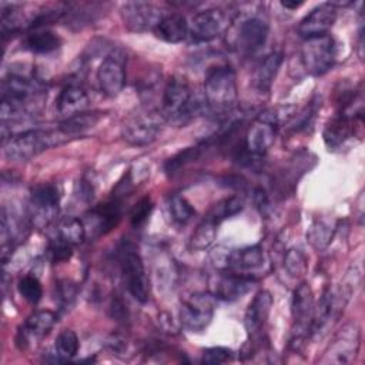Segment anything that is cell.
Returning a JSON list of instances; mask_svg holds the SVG:
<instances>
[{"label":"cell","mask_w":365,"mask_h":365,"mask_svg":"<svg viewBox=\"0 0 365 365\" xmlns=\"http://www.w3.org/2000/svg\"><path fill=\"white\" fill-rule=\"evenodd\" d=\"M67 138L68 137H66L58 128H30L14 134L7 143H4V155L10 161H29L40 153L64 143Z\"/></svg>","instance_id":"obj_1"},{"label":"cell","mask_w":365,"mask_h":365,"mask_svg":"<svg viewBox=\"0 0 365 365\" xmlns=\"http://www.w3.org/2000/svg\"><path fill=\"white\" fill-rule=\"evenodd\" d=\"M198 108L200 103L192 101V93L188 81L181 76L171 77L164 87L161 100L160 113L164 120L184 124L197 113Z\"/></svg>","instance_id":"obj_2"},{"label":"cell","mask_w":365,"mask_h":365,"mask_svg":"<svg viewBox=\"0 0 365 365\" xmlns=\"http://www.w3.org/2000/svg\"><path fill=\"white\" fill-rule=\"evenodd\" d=\"M204 100L212 110H227L237 100V80L234 70L227 66L211 67L204 78Z\"/></svg>","instance_id":"obj_3"},{"label":"cell","mask_w":365,"mask_h":365,"mask_svg":"<svg viewBox=\"0 0 365 365\" xmlns=\"http://www.w3.org/2000/svg\"><path fill=\"white\" fill-rule=\"evenodd\" d=\"M118 264L130 295L144 304L150 297V281L144 269L143 258L131 242H123L118 250Z\"/></svg>","instance_id":"obj_4"},{"label":"cell","mask_w":365,"mask_h":365,"mask_svg":"<svg viewBox=\"0 0 365 365\" xmlns=\"http://www.w3.org/2000/svg\"><path fill=\"white\" fill-rule=\"evenodd\" d=\"M277 135V115L271 113L261 114L248 128L244 140L242 155L255 161L262 158L272 147Z\"/></svg>","instance_id":"obj_5"},{"label":"cell","mask_w":365,"mask_h":365,"mask_svg":"<svg viewBox=\"0 0 365 365\" xmlns=\"http://www.w3.org/2000/svg\"><path fill=\"white\" fill-rule=\"evenodd\" d=\"M164 117L155 111H141L131 115L123 125L121 135L125 143L135 147L148 145L161 133Z\"/></svg>","instance_id":"obj_6"},{"label":"cell","mask_w":365,"mask_h":365,"mask_svg":"<svg viewBox=\"0 0 365 365\" xmlns=\"http://www.w3.org/2000/svg\"><path fill=\"white\" fill-rule=\"evenodd\" d=\"M127 56L124 50H111L100 63L97 68V83L100 91L107 97H115L125 86L127 77Z\"/></svg>","instance_id":"obj_7"},{"label":"cell","mask_w":365,"mask_h":365,"mask_svg":"<svg viewBox=\"0 0 365 365\" xmlns=\"http://www.w3.org/2000/svg\"><path fill=\"white\" fill-rule=\"evenodd\" d=\"M214 311L215 297L207 292H195L181 304V325L191 332H201L212 321Z\"/></svg>","instance_id":"obj_8"},{"label":"cell","mask_w":365,"mask_h":365,"mask_svg":"<svg viewBox=\"0 0 365 365\" xmlns=\"http://www.w3.org/2000/svg\"><path fill=\"white\" fill-rule=\"evenodd\" d=\"M301 60L305 70L312 76H322L335 63V41L327 34L305 40L301 50Z\"/></svg>","instance_id":"obj_9"},{"label":"cell","mask_w":365,"mask_h":365,"mask_svg":"<svg viewBox=\"0 0 365 365\" xmlns=\"http://www.w3.org/2000/svg\"><path fill=\"white\" fill-rule=\"evenodd\" d=\"M228 13L221 7H211L192 16L188 31L198 41H210L218 37L230 24Z\"/></svg>","instance_id":"obj_10"},{"label":"cell","mask_w":365,"mask_h":365,"mask_svg":"<svg viewBox=\"0 0 365 365\" xmlns=\"http://www.w3.org/2000/svg\"><path fill=\"white\" fill-rule=\"evenodd\" d=\"M60 194L56 185L41 184L31 190L30 194V215L36 225H47L54 220L58 211Z\"/></svg>","instance_id":"obj_11"},{"label":"cell","mask_w":365,"mask_h":365,"mask_svg":"<svg viewBox=\"0 0 365 365\" xmlns=\"http://www.w3.org/2000/svg\"><path fill=\"white\" fill-rule=\"evenodd\" d=\"M164 13L153 3L128 1L121 7V17L124 26L134 33L154 30L163 19Z\"/></svg>","instance_id":"obj_12"},{"label":"cell","mask_w":365,"mask_h":365,"mask_svg":"<svg viewBox=\"0 0 365 365\" xmlns=\"http://www.w3.org/2000/svg\"><path fill=\"white\" fill-rule=\"evenodd\" d=\"M336 4L327 1L312 9L298 24V34L304 38H315L329 34L336 20Z\"/></svg>","instance_id":"obj_13"},{"label":"cell","mask_w":365,"mask_h":365,"mask_svg":"<svg viewBox=\"0 0 365 365\" xmlns=\"http://www.w3.org/2000/svg\"><path fill=\"white\" fill-rule=\"evenodd\" d=\"M361 344V332L356 324H346L335 335L328 352L325 354V362L332 364H349L355 359Z\"/></svg>","instance_id":"obj_14"},{"label":"cell","mask_w":365,"mask_h":365,"mask_svg":"<svg viewBox=\"0 0 365 365\" xmlns=\"http://www.w3.org/2000/svg\"><path fill=\"white\" fill-rule=\"evenodd\" d=\"M267 264V257L261 245H252L242 250H237L228 254L225 258V269L251 278H258L257 275L264 269Z\"/></svg>","instance_id":"obj_15"},{"label":"cell","mask_w":365,"mask_h":365,"mask_svg":"<svg viewBox=\"0 0 365 365\" xmlns=\"http://www.w3.org/2000/svg\"><path fill=\"white\" fill-rule=\"evenodd\" d=\"M57 315L53 311L43 309L31 314L19 328L16 344L20 349L29 348L33 342L44 338L56 325Z\"/></svg>","instance_id":"obj_16"},{"label":"cell","mask_w":365,"mask_h":365,"mask_svg":"<svg viewBox=\"0 0 365 365\" xmlns=\"http://www.w3.org/2000/svg\"><path fill=\"white\" fill-rule=\"evenodd\" d=\"M121 215H123L121 200L113 195L111 200L91 208L86 215V220L90 221L93 231H96L97 235H104L118 225Z\"/></svg>","instance_id":"obj_17"},{"label":"cell","mask_w":365,"mask_h":365,"mask_svg":"<svg viewBox=\"0 0 365 365\" xmlns=\"http://www.w3.org/2000/svg\"><path fill=\"white\" fill-rule=\"evenodd\" d=\"M255 281V278L225 269L217 278V282L214 285V297L230 302L237 301L252 288Z\"/></svg>","instance_id":"obj_18"},{"label":"cell","mask_w":365,"mask_h":365,"mask_svg":"<svg viewBox=\"0 0 365 365\" xmlns=\"http://www.w3.org/2000/svg\"><path fill=\"white\" fill-rule=\"evenodd\" d=\"M268 33L269 26L262 17H248L240 24L238 46L244 53H254L265 44Z\"/></svg>","instance_id":"obj_19"},{"label":"cell","mask_w":365,"mask_h":365,"mask_svg":"<svg viewBox=\"0 0 365 365\" xmlns=\"http://www.w3.org/2000/svg\"><path fill=\"white\" fill-rule=\"evenodd\" d=\"M271 307H272V297L268 291H259L254 297V299L248 305V308L245 311V317H244V325H245L248 335L254 336L262 331V328L268 319Z\"/></svg>","instance_id":"obj_20"},{"label":"cell","mask_w":365,"mask_h":365,"mask_svg":"<svg viewBox=\"0 0 365 365\" xmlns=\"http://www.w3.org/2000/svg\"><path fill=\"white\" fill-rule=\"evenodd\" d=\"M87 107H88V96L81 86L76 83H70L64 86L58 93L56 108L58 114L63 115L64 118L84 113Z\"/></svg>","instance_id":"obj_21"},{"label":"cell","mask_w":365,"mask_h":365,"mask_svg":"<svg viewBox=\"0 0 365 365\" xmlns=\"http://www.w3.org/2000/svg\"><path fill=\"white\" fill-rule=\"evenodd\" d=\"M153 33L165 43H181L187 37L188 23L182 14L168 13L163 16Z\"/></svg>","instance_id":"obj_22"},{"label":"cell","mask_w":365,"mask_h":365,"mask_svg":"<svg viewBox=\"0 0 365 365\" xmlns=\"http://www.w3.org/2000/svg\"><path fill=\"white\" fill-rule=\"evenodd\" d=\"M23 46L34 54H48L61 46V38L50 30L37 29L26 36Z\"/></svg>","instance_id":"obj_23"},{"label":"cell","mask_w":365,"mask_h":365,"mask_svg":"<svg viewBox=\"0 0 365 365\" xmlns=\"http://www.w3.org/2000/svg\"><path fill=\"white\" fill-rule=\"evenodd\" d=\"M282 56L279 53H271L268 54L255 68L254 73V86L258 91L267 93L278 73V68L281 66Z\"/></svg>","instance_id":"obj_24"},{"label":"cell","mask_w":365,"mask_h":365,"mask_svg":"<svg viewBox=\"0 0 365 365\" xmlns=\"http://www.w3.org/2000/svg\"><path fill=\"white\" fill-rule=\"evenodd\" d=\"M354 131V117L346 114H338L332 118L324 130V141L328 147H338Z\"/></svg>","instance_id":"obj_25"},{"label":"cell","mask_w":365,"mask_h":365,"mask_svg":"<svg viewBox=\"0 0 365 365\" xmlns=\"http://www.w3.org/2000/svg\"><path fill=\"white\" fill-rule=\"evenodd\" d=\"M100 120V113H80L76 114L73 117L64 118L60 124H58V130L66 135V137H73V135H78L83 134L84 131H87L88 128H93Z\"/></svg>","instance_id":"obj_26"},{"label":"cell","mask_w":365,"mask_h":365,"mask_svg":"<svg viewBox=\"0 0 365 365\" xmlns=\"http://www.w3.org/2000/svg\"><path fill=\"white\" fill-rule=\"evenodd\" d=\"M86 232L87 231H86L84 222L81 220L74 218V217H67L58 222L57 231H56V238L74 247V245L83 242V240L86 238Z\"/></svg>","instance_id":"obj_27"},{"label":"cell","mask_w":365,"mask_h":365,"mask_svg":"<svg viewBox=\"0 0 365 365\" xmlns=\"http://www.w3.org/2000/svg\"><path fill=\"white\" fill-rule=\"evenodd\" d=\"M78 338L73 329H63L54 341L56 362H67L78 352Z\"/></svg>","instance_id":"obj_28"},{"label":"cell","mask_w":365,"mask_h":365,"mask_svg":"<svg viewBox=\"0 0 365 365\" xmlns=\"http://www.w3.org/2000/svg\"><path fill=\"white\" fill-rule=\"evenodd\" d=\"M218 225L220 224H217L212 218L205 215V218L194 230V232L190 238V247L192 250H205V248H208L215 240Z\"/></svg>","instance_id":"obj_29"},{"label":"cell","mask_w":365,"mask_h":365,"mask_svg":"<svg viewBox=\"0 0 365 365\" xmlns=\"http://www.w3.org/2000/svg\"><path fill=\"white\" fill-rule=\"evenodd\" d=\"M244 208V201L240 197H228L221 201H218L207 214L210 218H212L217 224H221L224 220L231 218L237 215Z\"/></svg>","instance_id":"obj_30"},{"label":"cell","mask_w":365,"mask_h":365,"mask_svg":"<svg viewBox=\"0 0 365 365\" xmlns=\"http://www.w3.org/2000/svg\"><path fill=\"white\" fill-rule=\"evenodd\" d=\"M201 153V147L195 145V147H187L181 151H178L177 154H174L173 157H170L165 164H164V170L167 174H174L178 170H181L182 167H185L187 164L195 161L200 157Z\"/></svg>","instance_id":"obj_31"},{"label":"cell","mask_w":365,"mask_h":365,"mask_svg":"<svg viewBox=\"0 0 365 365\" xmlns=\"http://www.w3.org/2000/svg\"><path fill=\"white\" fill-rule=\"evenodd\" d=\"M168 208H170V214H171L173 220L178 224H187L195 214L191 204L184 197H181L178 194L170 197Z\"/></svg>","instance_id":"obj_32"},{"label":"cell","mask_w":365,"mask_h":365,"mask_svg":"<svg viewBox=\"0 0 365 365\" xmlns=\"http://www.w3.org/2000/svg\"><path fill=\"white\" fill-rule=\"evenodd\" d=\"M332 232H334V228L329 224L324 222L322 220H317L312 222L311 228L308 230L307 237L312 244V247L319 250L328 245V242L332 238Z\"/></svg>","instance_id":"obj_33"},{"label":"cell","mask_w":365,"mask_h":365,"mask_svg":"<svg viewBox=\"0 0 365 365\" xmlns=\"http://www.w3.org/2000/svg\"><path fill=\"white\" fill-rule=\"evenodd\" d=\"M19 294L30 304H37L43 295V287L37 277L26 275L17 284Z\"/></svg>","instance_id":"obj_34"},{"label":"cell","mask_w":365,"mask_h":365,"mask_svg":"<svg viewBox=\"0 0 365 365\" xmlns=\"http://www.w3.org/2000/svg\"><path fill=\"white\" fill-rule=\"evenodd\" d=\"M285 267L292 277H299L305 274L308 268V259L299 248H291L285 255Z\"/></svg>","instance_id":"obj_35"},{"label":"cell","mask_w":365,"mask_h":365,"mask_svg":"<svg viewBox=\"0 0 365 365\" xmlns=\"http://www.w3.org/2000/svg\"><path fill=\"white\" fill-rule=\"evenodd\" d=\"M153 211V201L150 197H144L141 198L131 210V214H130V221H131V225L134 228H140L141 225H144L150 217Z\"/></svg>","instance_id":"obj_36"},{"label":"cell","mask_w":365,"mask_h":365,"mask_svg":"<svg viewBox=\"0 0 365 365\" xmlns=\"http://www.w3.org/2000/svg\"><path fill=\"white\" fill-rule=\"evenodd\" d=\"M232 351L225 346H211L202 351L201 362L205 365H220L231 361Z\"/></svg>","instance_id":"obj_37"},{"label":"cell","mask_w":365,"mask_h":365,"mask_svg":"<svg viewBox=\"0 0 365 365\" xmlns=\"http://www.w3.org/2000/svg\"><path fill=\"white\" fill-rule=\"evenodd\" d=\"M71 250H73V245H68L57 238H54L51 242H50V247H48V255H50V259L53 262H61V261H66L71 257Z\"/></svg>","instance_id":"obj_38"},{"label":"cell","mask_w":365,"mask_h":365,"mask_svg":"<svg viewBox=\"0 0 365 365\" xmlns=\"http://www.w3.org/2000/svg\"><path fill=\"white\" fill-rule=\"evenodd\" d=\"M76 297V285L68 281V279H64V281H60L58 282V301L61 305H70L73 302Z\"/></svg>","instance_id":"obj_39"},{"label":"cell","mask_w":365,"mask_h":365,"mask_svg":"<svg viewBox=\"0 0 365 365\" xmlns=\"http://www.w3.org/2000/svg\"><path fill=\"white\" fill-rule=\"evenodd\" d=\"M281 4H282L285 9L294 10V9H298L299 6H302L304 3H302V1H281Z\"/></svg>","instance_id":"obj_40"}]
</instances>
